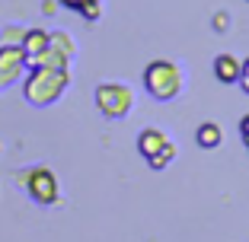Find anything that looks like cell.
Segmentation results:
<instances>
[{"label": "cell", "mask_w": 249, "mask_h": 242, "mask_svg": "<svg viewBox=\"0 0 249 242\" xmlns=\"http://www.w3.org/2000/svg\"><path fill=\"white\" fill-rule=\"evenodd\" d=\"M71 86V67H29V74L22 80V96L36 109H48L67 93Z\"/></svg>", "instance_id": "cell-1"}, {"label": "cell", "mask_w": 249, "mask_h": 242, "mask_svg": "<svg viewBox=\"0 0 249 242\" xmlns=\"http://www.w3.org/2000/svg\"><path fill=\"white\" fill-rule=\"evenodd\" d=\"M185 86V77H182V67L173 64L166 58H157L144 67V89L150 93V99L157 102H173Z\"/></svg>", "instance_id": "cell-2"}, {"label": "cell", "mask_w": 249, "mask_h": 242, "mask_svg": "<svg viewBox=\"0 0 249 242\" xmlns=\"http://www.w3.org/2000/svg\"><path fill=\"white\" fill-rule=\"evenodd\" d=\"M138 153L144 156V162L150 169H166L169 162L176 160V144L169 140V134L163 131V128H144V131L138 134Z\"/></svg>", "instance_id": "cell-3"}, {"label": "cell", "mask_w": 249, "mask_h": 242, "mask_svg": "<svg viewBox=\"0 0 249 242\" xmlns=\"http://www.w3.org/2000/svg\"><path fill=\"white\" fill-rule=\"evenodd\" d=\"M93 99H96V109L103 112L106 118H112V121L128 118L134 109V89L128 83H99Z\"/></svg>", "instance_id": "cell-4"}, {"label": "cell", "mask_w": 249, "mask_h": 242, "mask_svg": "<svg viewBox=\"0 0 249 242\" xmlns=\"http://www.w3.org/2000/svg\"><path fill=\"white\" fill-rule=\"evenodd\" d=\"M19 185L26 188V194L42 207H52L61 194L58 176H54L48 166H32V169H26V172H19Z\"/></svg>", "instance_id": "cell-5"}, {"label": "cell", "mask_w": 249, "mask_h": 242, "mask_svg": "<svg viewBox=\"0 0 249 242\" xmlns=\"http://www.w3.org/2000/svg\"><path fill=\"white\" fill-rule=\"evenodd\" d=\"M73 58H77V42H73L67 32H52L48 48L38 54L36 64L38 67H71ZM36 64H29V67H36Z\"/></svg>", "instance_id": "cell-6"}, {"label": "cell", "mask_w": 249, "mask_h": 242, "mask_svg": "<svg viewBox=\"0 0 249 242\" xmlns=\"http://www.w3.org/2000/svg\"><path fill=\"white\" fill-rule=\"evenodd\" d=\"M29 67V58L22 51V42H7L0 45V89L13 86L22 77V70Z\"/></svg>", "instance_id": "cell-7"}, {"label": "cell", "mask_w": 249, "mask_h": 242, "mask_svg": "<svg viewBox=\"0 0 249 242\" xmlns=\"http://www.w3.org/2000/svg\"><path fill=\"white\" fill-rule=\"evenodd\" d=\"M240 64L243 61L236 58V54H230V51H220L217 58H214V77H217V83H236L240 80Z\"/></svg>", "instance_id": "cell-8"}, {"label": "cell", "mask_w": 249, "mask_h": 242, "mask_svg": "<svg viewBox=\"0 0 249 242\" xmlns=\"http://www.w3.org/2000/svg\"><path fill=\"white\" fill-rule=\"evenodd\" d=\"M48 38H52V32H48V29H26V35H22V51H26L29 64H36L38 54L48 48Z\"/></svg>", "instance_id": "cell-9"}, {"label": "cell", "mask_w": 249, "mask_h": 242, "mask_svg": "<svg viewBox=\"0 0 249 242\" xmlns=\"http://www.w3.org/2000/svg\"><path fill=\"white\" fill-rule=\"evenodd\" d=\"M58 7L77 10L87 22H96L99 16H103V0H58Z\"/></svg>", "instance_id": "cell-10"}, {"label": "cell", "mask_w": 249, "mask_h": 242, "mask_svg": "<svg viewBox=\"0 0 249 242\" xmlns=\"http://www.w3.org/2000/svg\"><path fill=\"white\" fill-rule=\"evenodd\" d=\"M220 140H224V131H220V125H214V121H205V125L195 131V144L201 150H217Z\"/></svg>", "instance_id": "cell-11"}, {"label": "cell", "mask_w": 249, "mask_h": 242, "mask_svg": "<svg viewBox=\"0 0 249 242\" xmlns=\"http://www.w3.org/2000/svg\"><path fill=\"white\" fill-rule=\"evenodd\" d=\"M236 83H240V89L249 96V58H243V64H240V80H236Z\"/></svg>", "instance_id": "cell-12"}, {"label": "cell", "mask_w": 249, "mask_h": 242, "mask_svg": "<svg viewBox=\"0 0 249 242\" xmlns=\"http://www.w3.org/2000/svg\"><path fill=\"white\" fill-rule=\"evenodd\" d=\"M240 137H243V144H246V150H249V115L240 118Z\"/></svg>", "instance_id": "cell-13"}, {"label": "cell", "mask_w": 249, "mask_h": 242, "mask_svg": "<svg viewBox=\"0 0 249 242\" xmlns=\"http://www.w3.org/2000/svg\"><path fill=\"white\" fill-rule=\"evenodd\" d=\"M224 22H230V16L217 13V16H214V29H217V32H224V29H227V26H224Z\"/></svg>", "instance_id": "cell-14"}, {"label": "cell", "mask_w": 249, "mask_h": 242, "mask_svg": "<svg viewBox=\"0 0 249 242\" xmlns=\"http://www.w3.org/2000/svg\"><path fill=\"white\" fill-rule=\"evenodd\" d=\"M42 10H45V13H54V10H58V3H52V0H45V3H42Z\"/></svg>", "instance_id": "cell-15"}]
</instances>
